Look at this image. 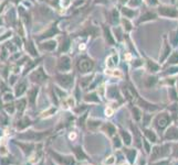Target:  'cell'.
<instances>
[{
    "instance_id": "obj_7",
    "label": "cell",
    "mask_w": 178,
    "mask_h": 165,
    "mask_svg": "<svg viewBox=\"0 0 178 165\" xmlns=\"http://www.w3.org/2000/svg\"><path fill=\"white\" fill-rule=\"evenodd\" d=\"M124 153L126 155V158L128 160V162L131 164H134V162L136 161V158H137V151L135 149H124Z\"/></svg>"
},
{
    "instance_id": "obj_2",
    "label": "cell",
    "mask_w": 178,
    "mask_h": 165,
    "mask_svg": "<svg viewBox=\"0 0 178 165\" xmlns=\"http://www.w3.org/2000/svg\"><path fill=\"white\" fill-rule=\"evenodd\" d=\"M170 120H171L170 119V116L167 112H162L158 116H156L154 119V122H153L156 131L158 133H163L167 128L169 127Z\"/></svg>"
},
{
    "instance_id": "obj_8",
    "label": "cell",
    "mask_w": 178,
    "mask_h": 165,
    "mask_svg": "<svg viewBox=\"0 0 178 165\" xmlns=\"http://www.w3.org/2000/svg\"><path fill=\"white\" fill-rule=\"evenodd\" d=\"M144 135H145V138H146L151 143L158 142V138H157L156 132L151 130V129H144Z\"/></svg>"
},
{
    "instance_id": "obj_18",
    "label": "cell",
    "mask_w": 178,
    "mask_h": 165,
    "mask_svg": "<svg viewBox=\"0 0 178 165\" xmlns=\"http://www.w3.org/2000/svg\"><path fill=\"white\" fill-rule=\"evenodd\" d=\"M148 68H149L151 72H157L159 69V67L158 65H156L153 61H148Z\"/></svg>"
},
{
    "instance_id": "obj_23",
    "label": "cell",
    "mask_w": 178,
    "mask_h": 165,
    "mask_svg": "<svg viewBox=\"0 0 178 165\" xmlns=\"http://www.w3.org/2000/svg\"><path fill=\"white\" fill-rule=\"evenodd\" d=\"M173 158H178V144H176L173 148Z\"/></svg>"
},
{
    "instance_id": "obj_31",
    "label": "cell",
    "mask_w": 178,
    "mask_h": 165,
    "mask_svg": "<svg viewBox=\"0 0 178 165\" xmlns=\"http://www.w3.org/2000/svg\"><path fill=\"white\" fill-rule=\"evenodd\" d=\"M39 165H43V163H41V164H39Z\"/></svg>"
},
{
    "instance_id": "obj_19",
    "label": "cell",
    "mask_w": 178,
    "mask_h": 165,
    "mask_svg": "<svg viewBox=\"0 0 178 165\" xmlns=\"http://www.w3.org/2000/svg\"><path fill=\"white\" fill-rule=\"evenodd\" d=\"M122 11H123L124 15H126V17H127V18H131V17H133V15H134V13H135V12L133 11V10L128 9V8H123V9H122Z\"/></svg>"
},
{
    "instance_id": "obj_30",
    "label": "cell",
    "mask_w": 178,
    "mask_h": 165,
    "mask_svg": "<svg viewBox=\"0 0 178 165\" xmlns=\"http://www.w3.org/2000/svg\"><path fill=\"white\" fill-rule=\"evenodd\" d=\"M174 165H178V161L177 162H176V163H175V164Z\"/></svg>"
},
{
    "instance_id": "obj_27",
    "label": "cell",
    "mask_w": 178,
    "mask_h": 165,
    "mask_svg": "<svg viewBox=\"0 0 178 165\" xmlns=\"http://www.w3.org/2000/svg\"><path fill=\"white\" fill-rule=\"evenodd\" d=\"M99 4H107V0H95Z\"/></svg>"
},
{
    "instance_id": "obj_20",
    "label": "cell",
    "mask_w": 178,
    "mask_h": 165,
    "mask_svg": "<svg viewBox=\"0 0 178 165\" xmlns=\"http://www.w3.org/2000/svg\"><path fill=\"white\" fill-rule=\"evenodd\" d=\"M115 162H116L115 156H113V155H112V156H110L107 160H105L104 164L105 165H114V164H115Z\"/></svg>"
},
{
    "instance_id": "obj_13",
    "label": "cell",
    "mask_w": 178,
    "mask_h": 165,
    "mask_svg": "<svg viewBox=\"0 0 178 165\" xmlns=\"http://www.w3.org/2000/svg\"><path fill=\"white\" fill-rule=\"evenodd\" d=\"M132 111H133V117H134V119H135L136 121H139L140 118H142V112H140V110H139L138 108L134 107L133 109H132Z\"/></svg>"
},
{
    "instance_id": "obj_24",
    "label": "cell",
    "mask_w": 178,
    "mask_h": 165,
    "mask_svg": "<svg viewBox=\"0 0 178 165\" xmlns=\"http://www.w3.org/2000/svg\"><path fill=\"white\" fill-rule=\"evenodd\" d=\"M105 113H106V116H108V117H111V116L113 115V109H111V108H108V109H106V111H105Z\"/></svg>"
},
{
    "instance_id": "obj_11",
    "label": "cell",
    "mask_w": 178,
    "mask_h": 165,
    "mask_svg": "<svg viewBox=\"0 0 178 165\" xmlns=\"http://www.w3.org/2000/svg\"><path fill=\"white\" fill-rule=\"evenodd\" d=\"M74 153H75V158L77 160H88V155L84 153V151L82 149L81 146H76L74 148Z\"/></svg>"
},
{
    "instance_id": "obj_10",
    "label": "cell",
    "mask_w": 178,
    "mask_h": 165,
    "mask_svg": "<svg viewBox=\"0 0 178 165\" xmlns=\"http://www.w3.org/2000/svg\"><path fill=\"white\" fill-rule=\"evenodd\" d=\"M102 129H103V131H104L108 137H114V134L116 133V128L113 126L112 123H110V122H107L106 124H104Z\"/></svg>"
},
{
    "instance_id": "obj_25",
    "label": "cell",
    "mask_w": 178,
    "mask_h": 165,
    "mask_svg": "<svg viewBox=\"0 0 178 165\" xmlns=\"http://www.w3.org/2000/svg\"><path fill=\"white\" fill-rule=\"evenodd\" d=\"M140 1H142V0H132L131 4L132 6H137V4H140Z\"/></svg>"
},
{
    "instance_id": "obj_5",
    "label": "cell",
    "mask_w": 178,
    "mask_h": 165,
    "mask_svg": "<svg viewBox=\"0 0 178 165\" xmlns=\"http://www.w3.org/2000/svg\"><path fill=\"white\" fill-rule=\"evenodd\" d=\"M54 156V160L58 161L61 165H75V160L71 155H60L58 153H52Z\"/></svg>"
},
{
    "instance_id": "obj_17",
    "label": "cell",
    "mask_w": 178,
    "mask_h": 165,
    "mask_svg": "<svg viewBox=\"0 0 178 165\" xmlns=\"http://www.w3.org/2000/svg\"><path fill=\"white\" fill-rule=\"evenodd\" d=\"M156 81H157V79H156L155 77H152V76L148 77L146 81H145V85H146V87L149 88V87H152V86H154L155 83H156Z\"/></svg>"
},
{
    "instance_id": "obj_12",
    "label": "cell",
    "mask_w": 178,
    "mask_h": 165,
    "mask_svg": "<svg viewBox=\"0 0 178 165\" xmlns=\"http://www.w3.org/2000/svg\"><path fill=\"white\" fill-rule=\"evenodd\" d=\"M142 143H143V146H144V150H145V152H146L147 154L151 153L152 151V143L147 140L146 138L142 139Z\"/></svg>"
},
{
    "instance_id": "obj_21",
    "label": "cell",
    "mask_w": 178,
    "mask_h": 165,
    "mask_svg": "<svg viewBox=\"0 0 178 165\" xmlns=\"http://www.w3.org/2000/svg\"><path fill=\"white\" fill-rule=\"evenodd\" d=\"M152 165H171V163H170L168 160L163 158V160H159V162H155V163H153Z\"/></svg>"
},
{
    "instance_id": "obj_32",
    "label": "cell",
    "mask_w": 178,
    "mask_h": 165,
    "mask_svg": "<svg viewBox=\"0 0 178 165\" xmlns=\"http://www.w3.org/2000/svg\"><path fill=\"white\" fill-rule=\"evenodd\" d=\"M177 86H178V83H177Z\"/></svg>"
},
{
    "instance_id": "obj_29",
    "label": "cell",
    "mask_w": 178,
    "mask_h": 165,
    "mask_svg": "<svg viewBox=\"0 0 178 165\" xmlns=\"http://www.w3.org/2000/svg\"><path fill=\"white\" fill-rule=\"evenodd\" d=\"M122 165H128V164H127V163H123Z\"/></svg>"
},
{
    "instance_id": "obj_28",
    "label": "cell",
    "mask_w": 178,
    "mask_h": 165,
    "mask_svg": "<svg viewBox=\"0 0 178 165\" xmlns=\"http://www.w3.org/2000/svg\"><path fill=\"white\" fill-rule=\"evenodd\" d=\"M127 0H121V2H126Z\"/></svg>"
},
{
    "instance_id": "obj_14",
    "label": "cell",
    "mask_w": 178,
    "mask_h": 165,
    "mask_svg": "<svg viewBox=\"0 0 178 165\" xmlns=\"http://www.w3.org/2000/svg\"><path fill=\"white\" fill-rule=\"evenodd\" d=\"M117 60H118V57L116 56V55H113V56H111V57H108L107 60V66H110V67H113V66H115L116 64H117Z\"/></svg>"
},
{
    "instance_id": "obj_15",
    "label": "cell",
    "mask_w": 178,
    "mask_h": 165,
    "mask_svg": "<svg viewBox=\"0 0 178 165\" xmlns=\"http://www.w3.org/2000/svg\"><path fill=\"white\" fill-rule=\"evenodd\" d=\"M85 100H86V101H95V102H100V99H99V97H97V95L95 94V92H92V94L88 95L86 98H85Z\"/></svg>"
},
{
    "instance_id": "obj_1",
    "label": "cell",
    "mask_w": 178,
    "mask_h": 165,
    "mask_svg": "<svg viewBox=\"0 0 178 165\" xmlns=\"http://www.w3.org/2000/svg\"><path fill=\"white\" fill-rule=\"evenodd\" d=\"M171 152L169 144H160V145H155L152 148L151 151V161H159L166 156H168Z\"/></svg>"
},
{
    "instance_id": "obj_6",
    "label": "cell",
    "mask_w": 178,
    "mask_h": 165,
    "mask_svg": "<svg viewBox=\"0 0 178 165\" xmlns=\"http://www.w3.org/2000/svg\"><path fill=\"white\" fill-rule=\"evenodd\" d=\"M158 12L162 15H165V17H170V18H175L177 15V11L174 8H169V7H162L158 9Z\"/></svg>"
},
{
    "instance_id": "obj_3",
    "label": "cell",
    "mask_w": 178,
    "mask_h": 165,
    "mask_svg": "<svg viewBox=\"0 0 178 165\" xmlns=\"http://www.w3.org/2000/svg\"><path fill=\"white\" fill-rule=\"evenodd\" d=\"M93 66H94V62L88 57L81 58L79 61V64H77V67H79L81 73H89V72H91Z\"/></svg>"
},
{
    "instance_id": "obj_4",
    "label": "cell",
    "mask_w": 178,
    "mask_h": 165,
    "mask_svg": "<svg viewBox=\"0 0 178 165\" xmlns=\"http://www.w3.org/2000/svg\"><path fill=\"white\" fill-rule=\"evenodd\" d=\"M164 140L166 141H178V128L169 126L164 133Z\"/></svg>"
},
{
    "instance_id": "obj_26",
    "label": "cell",
    "mask_w": 178,
    "mask_h": 165,
    "mask_svg": "<svg viewBox=\"0 0 178 165\" xmlns=\"http://www.w3.org/2000/svg\"><path fill=\"white\" fill-rule=\"evenodd\" d=\"M147 2H148V4H151V6H154V4H158L157 0H147Z\"/></svg>"
},
{
    "instance_id": "obj_22",
    "label": "cell",
    "mask_w": 178,
    "mask_h": 165,
    "mask_svg": "<svg viewBox=\"0 0 178 165\" xmlns=\"http://www.w3.org/2000/svg\"><path fill=\"white\" fill-rule=\"evenodd\" d=\"M89 127L91 128V129H93V127H100V121H93V120H91V121H89Z\"/></svg>"
},
{
    "instance_id": "obj_16",
    "label": "cell",
    "mask_w": 178,
    "mask_h": 165,
    "mask_svg": "<svg viewBox=\"0 0 178 165\" xmlns=\"http://www.w3.org/2000/svg\"><path fill=\"white\" fill-rule=\"evenodd\" d=\"M122 139L121 137H114L113 138V146H114V149H120L121 146H122Z\"/></svg>"
},
{
    "instance_id": "obj_9",
    "label": "cell",
    "mask_w": 178,
    "mask_h": 165,
    "mask_svg": "<svg viewBox=\"0 0 178 165\" xmlns=\"http://www.w3.org/2000/svg\"><path fill=\"white\" fill-rule=\"evenodd\" d=\"M120 137L122 139V142L126 146H129L132 144V135L129 134V132L125 130H120Z\"/></svg>"
}]
</instances>
